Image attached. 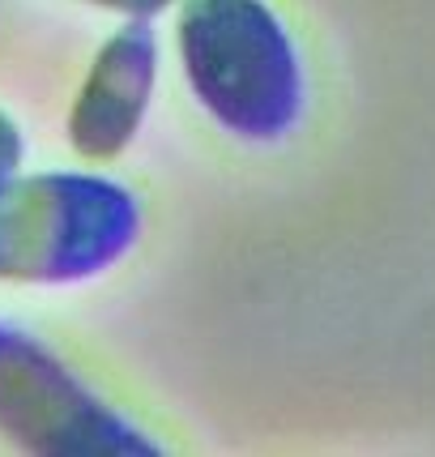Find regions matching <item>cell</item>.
Here are the masks:
<instances>
[{"instance_id": "obj_1", "label": "cell", "mask_w": 435, "mask_h": 457, "mask_svg": "<svg viewBox=\"0 0 435 457\" xmlns=\"http://www.w3.org/2000/svg\"><path fill=\"white\" fill-rule=\"evenodd\" d=\"M171 47L188 99L218 133L277 145L308 116V69L269 0H176Z\"/></svg>"}, {"instance_id": "obj_2", "label": "cell", "mask_w": 435, "mask_h": 457, "mask_svg": "<svg viewBox=\"0 0 435 457\" xmlns=\"http://www.w3.org/2000/svg\"><path fill=\"white\" fill-rule=\"evenodd\" d=\"M145 210L103 167H47L0 179V282L81 287L137 248Z\"/></svg>"}, {"instance_id": "obj_3", "label": "cell", "mask_w": 435, "mask_h": 457, "mask_svg": "<svg viewBox=\"0 0 435 457\" xmlns=\"http://www.w3.org/2000/svg\"><path fill=\"white\" fill-rule=\"evenodd\" d=\"M0 440L35 457H162L167 445L30 325L0 317Z\"/></svg>"}, {"instance_id": "obj_4", "label": "cell", "mask_w": 435, "mask_h": 457, "mask_svg": "<svg viewBox=\"0 0 435 457\" xmlns=\"http://www.w3.org/2000/svg\"><path fill=\"white\" fill-rule=\"evenodd\" d=\"M162 73V39L150 18H119L94 47L73 103L64 112V141L81 162L107 167L137 145L154 107Z\"/></svg>"}, {"instance_id": "obj_5", "label": "cell", "mask_w": 435, "mask_h": 457, "mask_svg": "<svg viewBox=\"0 0 435 457\" xmlns=\"http://www.w3.org/2000/svg\"><path fill=\"white\" fill-rule=\"evenodd\" d=\"M21 162H26V133H21L18 116L0 107V179L21 171Z\"/></svg>"}, {"instance_id": "obj_6", "label": "cell", "mask_w": 435, "mask_h": 457, "mask_svg": "<svg viewBox=\"0 0 435 457\" xmlns=\"http://www.w3.org/2000/svg\"><path fill=\"white\" fill-rule=\"evenodd\" d=\"M86 9H99V13H111V18H150L159 21L162 13H171L176 0H78Z\"/></svg>"}]
</instances>
